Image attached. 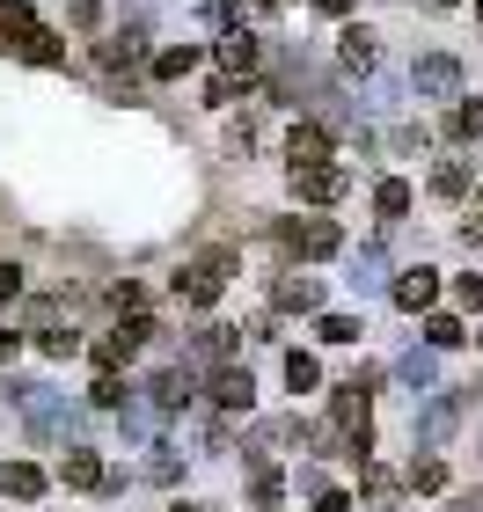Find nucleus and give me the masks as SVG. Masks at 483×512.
<instances>
[{
  "instance_id": "nucleus-1",
  "label": "nucleus",
  "mask_w": 483,
  "mask_h": 512,
  "mask_svg": "<svg viewBox=\"0 0 483 512\" xmlns=\"http://www.w3.org/2000/svg\"><path fill=\"white\" fill-rule=\"evenodd\" d=\"M220 286H227V256H220V249L205 256V264H191V271H176V293L191 300V308H213V300H220Z\"/></svg>"
},
{
  "instance_id": "nucleus-2",
  "label": "nucleus",
  "mask_w": 483,
  "mask_h": 512,
  "mask_svg": "<svg viewBox=\"0 0 483 512\" xmlns=\"http://www.w3.org/2000/svg\"><path fill=\"white\" fill-rule=\"evenodd\" d=\"M30 432L52 439V447H74V439H81V410H66V403H52V395H37V403H30Z\"/></svg>"
},
{
  "instance_id": "nucleus-3",
  "label": "nucleus",
  "mask_w": 483,
  "mask_h": 512,
  "mask_svg": "<svg viewBox=\"0 0 483 512\" xmlns=\"http://www.w3.org/2000/svg\"><path fill=\"white\" fill-rule=\"evenodd\" d=\"M462 403H469V395H432L425 417H418V447H447L454 425H462Z\"/></svg>"
},
{
  "instance_id": "nucleus-4",
  "label": "nucleus",
  "mask_w": 483,
  "mask_h": 512,
  "mask_svg": "<svg viewBox=\"0 0 483 512\" xmlns=\"http://www.w3.org/2000/svg\"><path fill=\"white\" fill-rule=\"evenodd\" d=\"M293 191H301L308 205H337L344 191H352V176L330 169V161H315V169H293Z\"/></svg>"
},
{
  "instance_id": "nucleus-5",
  "label": "nucleus",
  "mask_w": 483,
  "mask_h": 512,
  "mask_svg": "<svg viewBox=\"0 0 483 512\" xmlns=\"http://www.w3.org/2000/svg\"><path fill=\"white\" fill-rule=\"evenodd\" d=\"M410 81H418V96H454V88H462V59L425 52L418 66H410Z\"/></svg>"
},
{
  "instance_id": "nucleus-6",
  "label": "nucleus",
  "mask_w": 483,
  "mask_h": 512,
  "mask_svg": "<svg viewBox=\"0 0 483 512\" xmlns=\"http://www.w3.org/2000/svg\"><path fill=\"white\" fill-rule=\"evenodd\" d=\"M191 395H198V388H191V366H161V374L147 381V403H154L161 417H169V410H191Z\"/></svg>"
},
{
  "instance_id": "nucleus-7",
  "label": "nucleus",
  "mask_w": 483,
  "mask_h": 512,
  "mask_svg": "<svg viewBox=\"0 0 483 512\" xmlns=\"http://www.w3.org/2000/svg\"><path fill=\"white\" fill-rule=\"evenodd\" d=\"M286 242L308 256V264H322V256H337L344 235H337V220H301V227H286Z\"/></svg>"
},
{
  "instance_id": "nucleus-8",
  "label": "nucleus",
  "mask_w": 483,
  "mask_h": 512,
  "mask_svg": "<svg viewBox=\"0 0 483 512\" xmlns=\"http://www.w3.org/2000/svg\"><path fill=\"white\" fill-rule=\"evenodd\" d=\"M59 476L74 483V491H110V469L96 461V447H81V439H74V447H66V461H59Z\"/></svg>"
},
{
  "instance_id": "nucleus-9",
  "label": "nucleus",
  "mask_w": 483,
  "mask_h": 512,
  "mask_svg": "<svg viewBox=\"0 0 483 512\" xmlns=\"http://www.w3.org/2000/svg\"><path fill=\"white\" fill-rule=\"evenodd\" d=\"M286 161H293V169H315V161H330V132H322L315 118L293 125V132H286Z\"/></svg>"
},
{
  "instance_id": "nucleus-10",
  "label": "nucleus",
  "mask_w": 483,
  "mask_h": 512,
  "mask_svg": "<svg viewBox=\"0 0 483 512\" xmlns=\"http://www.w3.org/2000/svg\"><path fill=\"white\" fill-rule=\"evenodd\" d=\"M249 395H257L249 366H213V403H220V410H249Z\"/></svg>"
},
{
  "instance_id": "nucleus-11",
  "label": "nucleus",
  "mask_w": 483,
  "mask_h": 512,
  "mask_svg": "<svg viewBox=\"0 0 483 512\" xmlns=\"http://www.w3.org/2000/svg\"><path fill=\"white\" fill-rule=\"evenodd\" d=\"M140 59H147V22H125V30L103 44V66H140Z\"/></svg>"
},
{
  "instance_id": "nucleus-12",
  "label": "nucleus",
  "mask_w": 483,
  "mask_h": 512,
  "mask_svg": "<svg viewBox=\"0 0 483 512\" xmlns=\"http://www.w3.org/2000/svg\"><path fill=\"white\" fill-rule=\"evenodd\" d=\"M30 37H37V15L22 8V0H0V44H8V52H22Z\"/></svg>"
},
{
  "instance_id": "nucleus-13",
  "label": "nucleus",
  "mask_w": 483,
  "mask_h": 512,
  "mask_svg": "<svg viewBox=\"0 0 483 512\" xmlns=\"http://www.w3.org/2000/svg\"><path fill=\"white\" fill-rule=\"evenodd\" d=\"M396 381H403V388H418V395H425V388H440V359H432V352H403V359H396Z\"/></svg>"
},
{
  "instance_id": "nucleus-14",
  "label": "nucleus",
  "mask_w": 483,
  "mask_h": 512,
  "mask_svg": "<svg viewBox=\"0 0 483 512\" xmlns=\"http://www.w3.org/2000/svg\"><path fill=\"white\" fill-rule=\"evenodd\" d=\"M432 293H440V278H432V271H403L396 278V308H410V315L432 308Z\"/></svg>"
},
{
  "instance_id": "nucleus-15",
  "label": "nucleus",
  "mask_w": 483,
  "mask_h": 512,
  "mask_svg": "<svg viewBox=\"0 0 483 512\" xmlns=\"http://www.w3.org/2000/svg\"><path fill=\"white\" fill-rule=\"evenodd\" d=\"M337 59L352 66V74H366V66H374V30H359V22H352V30H344V44H337Z\"/></svg>"
},
{
  "instance_id": "nucleus-16",
  "label": "nucleus",
  "mask_w": 483,
  "mask_h": 512,
  "mask_svg": "<svg viewBox=\"0 0 483 512\" xmlns=\"http://www.w3.org/2000/svg\"><path fill=\"white\" fill-rule=\"evenodd\" d=\"M352 293H381V249H352Z\"/></svg>"
},
{
  "instance_id": "nucleus-17",
  "label": "nucleus",
  "mask_w": 483,
  "mask_h": 512,
  "mask_svg": "<svg viewBox=\"0 0 483 512\" xmlns=\"http://www.w3.org/2000/svg\"><path fill=\"white\" fill-rule=\"evenodd\" d=\"M0 483H8V498H44V469H30V461H8Z\"/></svg>"
},
{
  "instance_id": "nucleus-18",
  "label": "nucleus",
  "mask_w": 483,
  "mask_h": 512,
  "mask_svg": "<svg viewBox=\"0 0 483 512\" xmlns=\"http://www.w3.org/2000/svg\"><path fill=\"white\" fill-rule=\"evenodd\" d=\"M191 66H198V52H191V44H169V52H154V81H183Z\"/></svg>"
},
{
  "instance_id": "nucleus-19",
  "label": "nucleus",
  "mask_w": 483,
  "mask_h": 512,
  "mask_svg": "<svg viewBox=\"0 0 483 512\" xmlns=\"http://www.w3.org/2000/svg\"><path fill=\"white\" fill-rule=\"evenodd\" d=\"M279 308H322V286H315V278H279Z\"/></svg>"
},
{
  "instance_id": "nucleus-20",
  "label": "nucleus",
  "mask_w": 483,
  "mask_h": 512,
  "mask_svg": "<svg viewBox=\"0 0 483 512\" xmlns=\"http://www.w3.org/2000/svg\"><path fill=\"white\" fill-rule=\"evenodd\" d=\"M447 139H483V103H454L447 110Z\"/></svg>"
},
{
  "instance_id": "nucleus-21",
  "label": "nucleus",
  "mask_w": 483,
  "mask_h": 512,
  "mask_svg": "<svg viewBox=\"0 0 483 512\" xmlns=\"http://www.w3.org/2000/svg\"><path fill=\"white\" fill-rule=\"evenodd\" d=\"M374 205H381V220H403V213H410V183H403V176H388L381 191H374Z\"/></svg>"
},
{
  "instance_id": "nucleus-22",
  "label": "nucleus",
  "mask_w": 483,
  "mask_h": 512,
  "mask_svg": "<svg viewBox=\"0 0 483 512\" xmlns=\"http://www.w3.org/2000/svg\"><path fill=\"white\" fill-rule=\"evenodd\" d=\"M220 66H227V74H249V66H257V37H227L220 44Z\"/></svg>"
},
{
  "instance_id": "nucleus-23",
  "label": "nucleus",
  "mask_w": 483,
  "mask_h": 512,
  "mask_svg": "<svg viewBox=\"0 0 483 512\" xmlns=\"http://www.w3.org/2000/svg\"><path fill=\"white\" fill-rule=\"evenodd\" d=\"M432 191H440V198H462V191H469V161H440V169H432Z\"/></svg>"
},
{
  "instance_id": "nucleus-24",
  "label": "nucleus",
  "mask_w": 483,
  "mask_h": 512,
  "mask_svg": "<svg viewBox=\"0 0 483 512\" xmlns=\"http://www.w3.org/2000/svg\"><path fill=\"white\" fill-rule=\"evenodd\" d=\"M410 483H418V491H447V461L440 454H418V461H410Z\"/></svg>"
},
{
  "instance_id": "nucleus-25",
  "label": "nucleus",
  "mask_w": 483,
  "mask_h": 512,
  "mask_svg": "<svg viewBox=\"0 0 483 512\" xmlns=\"http://www.w3.org/2000/svg\"><path fill=\"white\" fill-rule=\"evenodd\" d=\"M110 337H118V352L132 359V352H147V344H154V322H147V315H132L125 330H110Z\"/></svg>"
},
{
  "instance_id": "nucleus-26",
  "label": "nucleus",
  "mask_w": 483,
  "mask_h": 512,
  "mask_svg": "<svg viewBox=\"0 0 483 512\" xmlns=\"http://www.w3.org/2000/svg\"><path fill=\"white\" fill-rule=\"evenodd\" d=\"M315 337H322V344H352V337H359V322H352V315H322V322H315Z\"/></svg>"
},
{
  "instance_id": "nucleus-27",
  "label": "nucleus",
  "mask_w": 483,
  "mask_h": 512,
  "mask_svg": "<svg viewBox=\"0 0 483 512\" xmlns=\"http://www.w3.org/2000/svg\"><path fill=\"white\" fill-rule=\"evenodd\" d=\"M125 403H132V388H125L118 374H103V381H96V410H125Z\"/></svg>"
},
{
  "instance_id": "nucleus-28",
  "label": "nucleus",
  "mask_w": 483,
  "mask_h": 512,
  "mask_svg": "<svg viewBox=\"0 0 483 512\" xmlns=\"http://www.w3.org/2000/svg\"><path fill=\"white\" fill-rule=\"evenodd\" d=\"M425 337H432V344H440V352H447V344H462L469 330H462V322H454V315H432V322H425Z\"/></svg>"
},
{
  "instance_id": "nucleus-29",
  "label": "nucleus",
  "mask_w": 483,
  "mask_h": 512,
  "mask_svg": "<svg viewBox=\"0 0 483 512\" xmlns=\"http://www.w3.org/2000/svg\"><path fill=\"white\" fill-rule=\"evenodd\" d=\"M227 344H235V330H227V322H213V330H205V337H198V359H220V352H227Z\"/></svg>"
},
{
  "instance_id": "nucleus-30",
  "label": "nucleus",
  "mask_w": 483,
  "mask_h": 512,
  "mask_svg": "<svg viewBox=\"0 0 483 512\" xmlns=\"http://www.w3.org/2000/svg\"><path fill=\"white\" fill-rule=\"evenodd\" d=\"M22 52H30L37 66H59V59H66V52H59V37H44V30H37L30 44H22Z\"/></svg>"
},
{
  "instance_id": "nucleus-31",
  "label": "nucleus",
  "mask_w": 483,
  "mask_h": 512,
  "mask_svg": "<svg viewBox=\"0 0 483 512\" xmlns=\"http://www.w3.org/2000/svg\"><path fill=\"white\" fill-rule=\"evenodd\" d=\"M286 381L293 388H315V359L308 352H286Z\"/></svg>"
},
{
  "instance_id": "nucleus-32",
  "label": "nucleus",
  "mask_w": 483,
  "mask_h": 512,
  "mask_svg": "<svg viewBox=\"0 0 483 512\" xmlns=\"http://www.w3.org/2000/svg\"><path fill=\"white\" fill-rule=\"evenodd\" d=\"M66 15H74V30H96V22H103V0H66Z\"/></svg>"
},
{
  "instance_id": "nucleus-33",
  "label": "nucleus",
  "mask_w": 483,
  "mask_h": 512,
  "mask_svg": "<svg viewBox=\"0 0 483 512\" xmlns=\"http://www.w3.org/2000/svg\"><path fill=\"white\" fill-rule=\"evenodd\" d=\"M205 22H213V30H235V22H242V0H213V8H205Z\"/></svg>"
},
{
  "instance_id": "nucleus-34",
  "label": "nucleus",
  "mask_w": 483,
  "mask_h": 512,
  "mask_svg": "<svg viewBox=\"0 0 483 512\" xmlns=\"http://www.w3.org/2000/svg\"><path fill=\"white\" fill-rule=\"evenodd\" d=\"M454 300H462V308H483V278L462 271V278H454Z\"/></svg>"
},
{
  "instance_id": "nucleus-35",
  "label": "nucleus",
  "mask_w": 483,
  "mask_h": 512,
  "mask_svg": "<svg viewBox=\"0 0 483 512\" xmlns=\"http://www.w3.org/2000/svg\"><path fill=\"white\" fill-rule=\"evenodd\" d=\"M366 498H374V505H396L403 491H396V476H366Z\"/></svg>"
},
{
  "instance_id": "nucleus-36",
  "label": "nucleus",
  "mask_w": 483,
  "mask_h": 512,
  "mask_svg": "<svg viewBox=\"0 0 483 512\" xmlns=\"http://www.w3.org/2000/svg\"><path fill=\"white\" fill-rule=\"evenodd\" d=\"M22 293V264H0V300H15Z\"/></svg>"
},
{
  "instance_id": "nucleus-37",
  "label": "nucleus",
  "mask_w": 483,
  "mask_h": 512,
  "mask_svg": "<svg viewBox=\"0 0 483 512\" xmlns=\"http://www.w3.org/2000/svg\"><path fill=\"white\" fill-rule=\"evenodd\" d=\"M315 512H352V498H344V491H322V498H308Z\"/></svg>"
},
{
  "instance_id": "nucleus-38",
  "label": "nucleus",
  "mask_w": 483,
  "mask_h": 512,
  "mask_svg": "<svg viewBox=\"0 0 483 512\" xmlns=\"http://www.w3.org/2000/svg\"><path fill=\"white\" fill-rule=\"evenodd\" d=\"M447 512H483V491H454V505Z\"/></svg>"
},
{
  "instance_id": "nucleus-39",
  "label": "nucleus",
  "mask_w": 483,
  "mask_h": 512,
  "mask_svg": "<svg viewBox=\"0 0 483 512\" xmlns=\"http://www.w3.org/2000/svg\"><path fill=\"white\" fill-rule=\"evenodd\" d=\"M8 352H15V330H0V359H8Z\"/></svg>"
},
{
  "instance_id": "nucleus-40",
  "label": "nucleus",
  "mask_w": 483,
  "mask_h": 512,
  "mask_svg": "<svg viewBox=\"0 0 483 512\" xmlns=\"http://www.w3.org/2000/svg\"><path fill=\"white\" fill-rule=\"evenodd\" d=\"M476 220H483V191H476Z\"/></svg>"
},
{
  "instance_id": "nucleus-41",
  "label": "nucleus",
  "mask_w": 483,
  "mask_h": 512,
  "mask_svg": "<svg viewBox=\"0 0 483 512\" xmlns=\"http://www.w3.org/2000/svg\"><path fill=\"white\" fill-rule=\"evenodd\" d=\"M176 512H198V505H176Z\"/></svg>"
},
{
  "instance_id": "nucleus-42",
  "label": "nucleus",
  "mask_w": 483,
  "mask_h": 512,
  "mask_svg": "<svg viewBox=\"0 0 483 512\" xmlns=\"http://www.w3.org/2000/svg\"><path fill=\"white\" fill-rule=\"evenodd\" d=\"M476 15H483V0H476Z\"/></svg>"
}]
</instances>
